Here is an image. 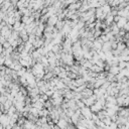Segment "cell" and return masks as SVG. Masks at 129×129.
<instances>
[{
    "mask_svg": "<svg viewBox=\"0 0 129 129\" xmlns=\"http://www.w3.org/2000/svg\"><path fill=\"white\" fill-rule=\"evenodd\" d=\"M128 20L125 18V17H120V19L116 22V25L119 27V28H123L124 27V25L126 24V22H127Z\"/></svg>",
    "mask_w": 129,
    "mask_h": 129,
    "instance_id": "obj_1",
    "label": "cell"
},
{
    "mask_svg": "<svg viewBox=\"0 0 129 129\" xmlns=\"http://www.w3.org/2000/svg\"><path fill=\"white\" fill-rule=\"evenodd\" d=\"M110 73H111L112 75H114V76H116L117 74H119V73H120L119 67H118V66H112L111 69H110Z\"/></svg>",
    "mask_w": 129,
    "mask_h": 129,
    "instance_id": "obj_2",
    "label": "cell"
},
{
    "mask_svg": "<svg viewBox=\"0 0 129 129\" xmlns=\"http://www.w3.org/2000/svg\"><path fill=\"white\" fill-rule=\"evenodd\" d=\"M127 62H124V60H119V63H118V67H119V69L120 70H123L125 69V68L127 67Z\"/></svg>",
    "mask_w": 129,
    "mask_h": 129,
    "instance_id": "obj_3",
    "label": "cell"
},
{
    "mask_svg": "<svg viewBox=\"0 0 129 129\" xmlns=\"http://www.w3.org/2000/svg\"><path fill=\"white\" fill-rule=\"evenodd\" d=\"M125 30H126V32H129V21H127L126 22V24L124 25V27H123Z\"/></svg>",
    "mask_w": 129,
    "mask_h": 129,
    "instance_id": "obj_4",
    "label": "cell"
}]
</instances>
